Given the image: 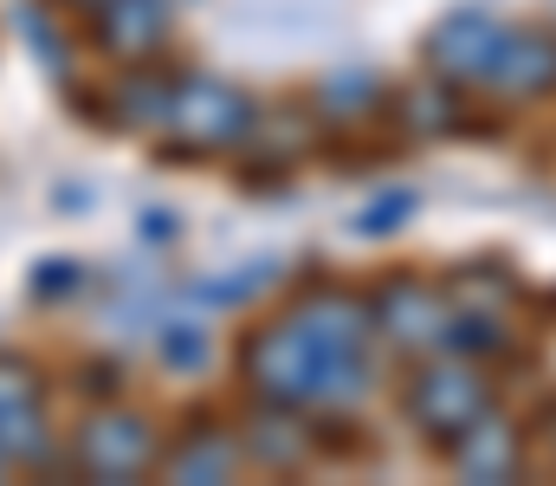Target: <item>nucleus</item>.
Listing matches in <instances>:
<instances>
[{"instance_id": "3", "label": "nucleus", "mask_w": 556, "mask_h": 486, "mask_svg": "<svg viewBox=\"0 0 556 486\" xmlns=\"http://www.w3.org/2000/svg\"><path fill=\"white\" fill-rule=\"evenodd\" d=\"M511 52H518V33L492 13H453L446 26H433L427 39V59L440 78L453 85H498L505 91V72H511Z\"/></svg>"}, {"instance_id": "11", "label": "nucleus", "mask_w": 556, "mask_h": 486, "mask_svg": "<svg viewBox=\"0 0 556 486\" xmlns=\"http://www.w3.org/2000/svg\"><path fill=\"white\" fill-rule=\"evenodd\" d=\"M85 7H104V0H85Z\"/></svg>"}, {"instance_id": "5", "label": "nucleus", "mask_w": 556, "mask_h": 486, "mask_svg": "<svg viewBox=\"0 0 556 486\" xmlns=\"http://www.w3.org/2000/svg\"><path fill=\"white\" fill-rule=\"evenodd\" d=\"M376 319L389 331V344H402V350H433V344L453 337V299L433 292L427 279H395V286L382 292Z\"/></svg>"}, {"instance_id": "7", "label": "nucleus", "mask_w": 556, "mask_h": 486, "mask_svg": "<svg viewBox=\"0 0 556 486\" xmlns=\"http://www.w3.org/2000/svg\"><path fill=\"white\" fill-rule=\"evenodd\" d=\"M0 461H46V409L39 383L0 363Z\"/></svg>"}, {"instance_id": "6", "label": "nucleus", "mask_w": 556, "mask_h": 486, "mask_svg": "<svg viewBox=\"0 0 556 486\" xmlns=\"http://www.w3.org/2000/svg\"><path fill=\"white\" fill-rule=\"evenodd\" d=\"M149 461H155V435L137 415H98L78 435V468L91 481H137Z\"/></svg>"}, {"instance_id": "4", "label": "nucleus", "mask_w": 556, "mask_h": 486, "mask_svg": "<svg viewBox=\"0 0 556 486\" xmlns=\"http://www.w3.org/2000/svg\"><path fill=\"white\" fill-rule=\"evenodd\" d=\"M408 409H415V422L427 428V435L459 441V435L485 415V383H479L466 363H433V370H420Z\"/></svg>"}, {"instance_id": "2", "label": "nucleus", "mask_w": 556, "mask_h": 486, "mask_svg": "<svg viewBox=\"0 0 556 486\" xmlns=\"http://www.w3.org/2000/svg\"><path fill=\"white\" fill-rule=\"evenodd\" d=\"M155 117L168 124V144L188 150V157H214V150H227V144H240V137L253 130L247 98H240L233 85H214V78H188V85H175V91L162 98Z\"/></svg>"}, {"instance_id": "10", "label": "nucleus", "mask_w": 556, "mask_h": 486, "mask_svg": "<svg viewBox=\"0 0 556 486\" xmlns=\"http://www.w3.org/2000/svg\"><path fill=\"white\" fill-rule=\"evenodd\" d=\"M227 468H233L227 435H194V441H188V448H175V461H168V474H175V481H227Z\"/></svg>"}, {"instance_id": "9", "label": "nucleus", "mask_w": 556, "mask_h": 486, "mask_svg": "<svg viewBox=\"0 0 556 486\" xmlns=\"http://www.w3.org/2000/svg\"><path fill=\"white\" fill-rule=\"evenodd\" d=\"M453 461H459V474H472V481H511L518 441H511V428H498V422L479 415V422L453 441Z\"/></svg>"}, {"instance_id": "8", "label": "nucleus", "mask_w": 556, "mask_h": 486, "mask_svg": "<svg viewBox=\"0 0 556 486\" xmlns=\"http://www.w3.org/2000/svg\"><path fill=\"white\" fill-rule=\"evenodd\" d=\"M168 33V7L162 0H104V46L124 52V59H142L155 52Z\"/></svg>"}, {"instance_id": "1", "label": "nucleus", "mask_w": 556, "mask_h": 486, "mask_svg": "<svg viewBox=\"0 0 556 486\" xmlns=\"http://www.w3.org/2000/svg\"><path fill=\"white\" fill-rule=\"evenodd\" d=\"M363 337L369 306L350 292H311L291 319L266 324L247 344V376L278 402H356L369 389Z\"/></svg>"}]
</instances>
